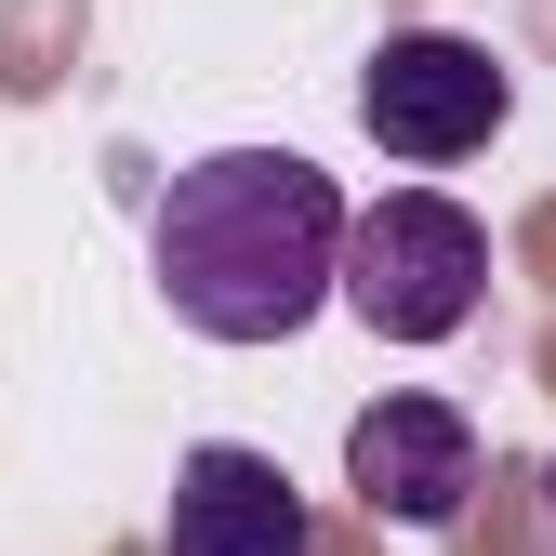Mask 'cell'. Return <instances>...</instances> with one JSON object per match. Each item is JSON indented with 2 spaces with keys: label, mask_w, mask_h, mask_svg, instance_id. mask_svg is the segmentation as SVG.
Wrapping results in <instances>:
<instances>
[{
  "label": "cell",
  "mask_w": 556,
  "mask_h": 556,
  "mask_svg": "<svg viewBox=\"0 0 556 556\" xmlns=\"http://www.w3.org/2000/svg\"><path fill=\"white\" fill-rule=\"evenodd\" d=\"M517 80H504V53L491 40H464V27H397L371 66H358V119H371V147L410 160V173H451L477 160L504 132Z\"/></svg>",
  "instance_id": "cell-3"
},
{
  "label": "cell",
  "mask_w": 556,
  "mask_h": 556,
  "mask_svg": "<svg viewBox=\"0 0 556 556\" xmlns=\"http://www.w3.org/2000/svg\"><path fill=\"white\" fill-rule=\"evenodd\" d=\"M331 252H344V186L305 147H213L147 213L160 305L199 344H292L331 305Z\"/></svg>",
  "instance_id": "cell-1"
},
{
  "label": "cell",
  "mask_w": 556,
  "mask_h": 556,
  "mask_svg": "<svg viewBox=\"0 0 556 556\" xmlns=\"http://www.w3.org/2000/svg\"><path fill=\"white\" fill-rule=\"evenodd\" d=\"M344 491L397 530H451L464 491H477V425L451 397H371L358 425H344Z\"/></svg>",
  "instance_id": "cell-4"
},
{
  "label": "cell",
  "mask_w": 556,
  "mask_h": 556,
  "mask_svg": "<svg viewBox=\"0 0 556 556\" xmlns=\"http://www.w3.org/2000/svg\"><path fill=\"white\" fill-rule=\"evenodd\" d=\"M160 556H305V491H292V464L278 451H186L173 477V517H160Z\"/></svg>",
  "instance_id": "cell-5"
},
{
  "label": "cell",
  "mask_w": 556,
  "mask_h": 556,
  "mask_svg": "<svg viewBox=\"0 0 556 556\" xmlns=\"http://www.w3.org/2000/svg\"><path fill=\"white\" fill-rule=\"evenodd\" d=\"M543 504H556V464H543Z\"/></svg>",
  "instance_id": "cell-6"
},
{
  "label": "cell",
  "mask_w": 556,
  "mask_h": 556,
  "mask_svg": "<svg viewBox=\"0 0 556 556\" xmlns=\"http://www.w3.org/2000/svg\"><path fill=\"white\" fill-rule=\"evenodd\" d=\"M491 292V226L438 186H384L371 213H344V252H331V305H358V331L384 344H451Z\"/></svg>",
  "instance_id": "cell-2"
}]
</instances>
